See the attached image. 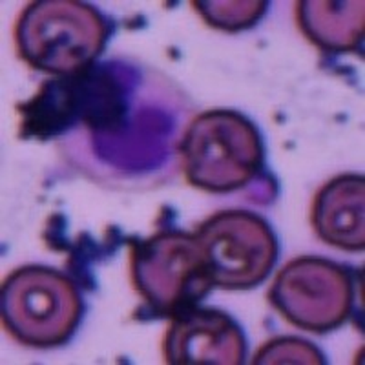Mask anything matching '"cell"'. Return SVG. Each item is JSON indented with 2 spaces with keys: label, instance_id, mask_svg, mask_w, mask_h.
<instances>
[{
  "label": "cell",
  "instance_id": "obj_7",
  "mask_svg": "<svg viewBox=\"0 0 365 365\" xmlns=\"http://www.w3.org/2000/svg\"><path fill=\"white\" fill-rule=\"evenodd\" d=\"M207 257L212 285L250 291L262 285L279 257V241L263 216L250 210H220L195 230Z\"/></svg>",
  "mask_w": 365,
  "mask_h": 365
},
{
  "label": "cell",
  "instance_id": "obj_3",
  "mask_svg": "<svg viewBox=\"0 0 365 365\" xmlns=\"http://www.w3.org/2000/svg\"><path fill=\"white\" fill-rule=\"evenodd\" d=\"M130 282L150 318L195 307L214 289L200 240L179 228H161L130 243Z\"/></svg>",
  "mask_w": 365,
  "mask_h": 365
},
{
  "label": "cell",
  "instance_id": "obj_12",
  "mask_svg": "<svg viewBox=\"0 0 365 365\" xmlns=\"http://www.w3.org/2000/svg\"><path fill=\"white\" fill-rule=\"evenodd\" d=\"M325 354L314 344L296 336H278L265 341L254 354V365H279V364H325Z\"/></svg>",
  "mask_w": 365,
  "mask_h": 365
},
{
  "label": "cell",
  "instance_id": "obj_10",
  "mask_svg": "<svg viewBox=\"0 0 365 365\" xmlns=\"http://www.w3.org/2000/svg\"><path fill=\"white\" fill-rule=\"evenodd\" d=\"M296 21L303 37L324 53L364 50V0H302L296 4Z\"/></svg>",
  "mask_w": 365,
  "mask_h": 365
},
{
  "label": "cell",
  "instance_id": "obj_4",
  "mask_svg": "<svg viewBox=\"0 0 365 365\" xmlns=\"http://www.w3.org/2000/svg\"><path fill=\"white\" fill-rule=\"evenodd\" d=\"M84 314L79 285L46 265L13 270L0 289V318L6 332L26 347H61L73 338Z\"/></svg>",
  "mask_w": 365,
  "mask_h": 365
},
{
  "label": "cell",
  "instance_id": "obj_1",
  "mask_svg": "<svg viewBox=\"0 0 365 365\" xmlns=\"http://www.w3.org/2000/svg\"><path fill=\"white\" fill-rule=\"evenodd\" d=\"M112 31V21L88 2L37 0L21 13L13 35L28 66L63 77L93 66Z\"/></svg>",
  "mask_w": 365,
  "mask_h": 365
},
{
  "label": "cell",
  "instance_id": "obj_5",
  "mask_svg": "<svg viewBox=\"0 0 365 365\" xmlns=\"http://www.w3.org/2000/svg\"><path fill=\"white\" fill-rule=\"evenodd\" d=\"M106 66L93 64L46 79L31 99L17 106L21 137L48 141L81 123L91 130L119 128L126 115L125 88Z\"/></svg>",
  "mask_w": 365,
  "mask_h": 365
},
{
  "label": "cell",
  "instance_id": "obj_6",
  "mask_svg": "<svg viewBox=\"0 0 365 365\" xmlns=\"http://www.w3.org/2000/svg\"><path fill=\"white\" fill-rule=\"evenodd\" d=\"M354 294L353 272L347 267L327 257L299 256L278 270L269 302L294 327L327 334L347 322Z\"/></svg>",
  "mask_w": 365,
  "mask_h": 365
},
{
  "label": "cell",
  "instance_id": "obj_2",
  "mask_svg": "<svg viewBox=\"0 0 365 365\" xmlns=\"http://www.w3.org/2000/svg\"><path fill=\"white\" fill-rule=\"evenodd\" d=\"M190 187L208 194L241 190L265 168V143L254 120L216 108L190 120L179 146Z\"/></svg>",
  "mask_w": 365,
  "mask_h": 365
},
{
  "label": "cell",
  "instance_id": "obj_9",
  "mask_svg": "<svg viewBox=\"0 0 365 365\" xmlns=\"http://www.w3.org/2000/svg\"><path fill=\"white\" fill-rule=\"evenodd\" d=\"M311 223L316 236L345 252L365 249V179L340 174L318 188L312 200Z\"/></svg>",
  "mask_w": 365,
  "mask_h": 365
},
{
  "label": "cell",
  "instance_id": "obj_11",
  "mask_svg": "<svg viewBox=\"0 0 365 365\" xmlns=\"http://www.w3.org/2000/svg\"><path fill=\"white\" fill-rule=\"evenodd\" d=\"M192 6L208 26L227 34L250 29L269 9L267 0H197Z\"/></svg>",
  "mask_w": 365,
  "mask_h": 365
},
{
  "label": "cell",
  "instance_id": "obj_8",
  "mask_svg": "<svg viewBox=\"0 0 365 365\" xmlns=\"http://www.w3.org/2000/svg\"><path fill=\"white\" fill-rule=\"evenodd\" d=\"M163 354L170 365H241L247 358V338L230 314L195 305L170 318Z\"/></svg>",
  "mask_w": 365,
  "mask_h": 365
}]
</instances>
